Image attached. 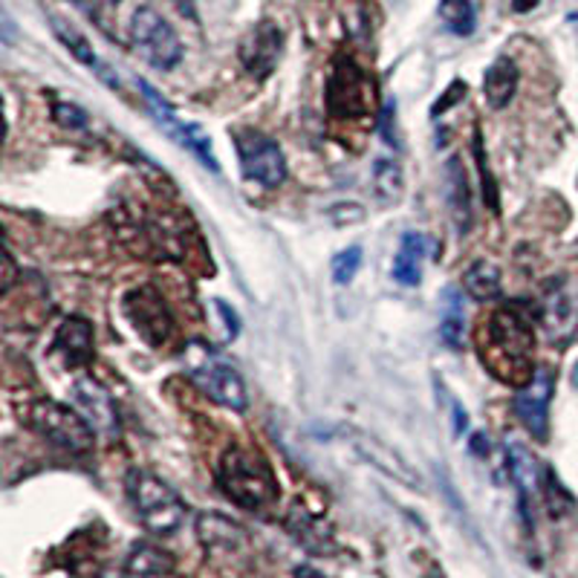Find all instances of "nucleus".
Masks as SVG:
<instances>
[{"instance_id":"5","label":"nucleus","mask_w":578,"mask_h":578,"mask_svg":"<svg viewBox=\"0 0 578 578\" xmlns=\"http://www.w3.org/2000/svg\"><path fill=\"white\" fill-rule=\"evenodd\" d=\"M130 44L153 69H174L183 62V41L153 7H139L130 18Z\"/></svg>"},{"instance_id":"16","label":"nucleus","mask_w":578,"mask_h":578,"mask_svg":"<svg viewBox=\"0 0 578 578\" xmlns=\"http://www.w3.org/2000/svg\"><path fill=\"white\" fill-rule=\"evenodd\" d=\"M55 351H62L67 365H84L93 356V324L87 319H67L55 333Z\"/></svg>"},{"instance_id":"26","label":"nucleus","mask_w":578,"mask_h":578,"mask_svg":"<svg viewBox=\"0 0 578 578\" xmlns=\"http://www.w3.org/2000/svg\"><path fill=\"white\" fill-rule=\"evenodd\" d=\"M463 287L472 292V298L478 301H486V298H495L501 292V269L489 260H474L472 267L465 269L463 275Z\"/></svg>"},{"instance_id":"36","label":"nucleus","mask_w":578,"mask_h":578,"mask_svg":"<svg viewBox=\"0 0 578 578\" xmlns=\"http://www.w3.org/2000/svg\"><path fill=\"white\" fill-rule=\"evenodd\" d=\"M469 449H472L474 457H480V460H486L489 457V437L483 431H474L472 440H469Z\"/></svg>"},{"instance_id":"25","label":"nucleus","mask_w":578,"mask_h":578,"mask_svg":"<svg viewBox=\"0 0 578 578\" xmlns=\"http://www.w3.org/2000/svg\"><path fill=\"white\" fill-rule=\"evenodd\" d=\"M440 339L451 351L463 344V298L457 289H446V296H442Z\"/></svg>"},{"instance_id":"19","label":"nucleus","mask_w":578,"mask_h":578,"mask_svg":"<svg viewBox=\"0 0 578 578\" xmlns=\"http://www.w3.org/2000/svg\"><path fill=\"white\" fill-rule=\"evenodd\" d=\"M371 185H373V194H376V200H379L382 206H396L405 194L403 165H399L396 160H388V157L376 160L373 162Z\"/></svg>"},{"instance_id":"4","label":"nucleus","mask_w":578,"mask_h":578,"mask_svg":"<svg viewBox=\"0 0 578 578\" xmlns=\"http://www.w3.org/2000/svg\"><path fill=\"white\" fill-rule=\"evenodd\" d=\"M26 422H30L41 437L58 446V449L69 451V454H87L93 449V426L78 411L67 408L53 399H39L30 405L26 411Z\"/></svg>"},{"instance_id":"39","label":"nucleus","mask_w":578,"mask_h":578,"mask_svg":"<svg viewBox=\"0 0 578 578\" xmlns=\"http://www.w3.org/2000/svg\"><path fill=\"white\" fill-rule=\"evenodd\" d=\"M296 578H328V576H324V572H319V570H312V567H298Z\"/></svg>"},{"instance_id":"31","label":"nucleus","mask_w":578,"mask_h":578,"mask_svg":"<svg viewBox=\"0 0 578 578\" xmlns=\"http://www.w3.org/2000/svg\"><path fill=\"white\" fill-rule=\"evenodd\" d=\"M474 151H478V165H480V174H483V194H486V200H489V208H492V212H497V189H495V180H492V174H489L486 162H483L480 133L474 137Z\"/></svg>"},{"instance_id":"6","label":"nucleus","mask_w":578,"mask_h":578,"mask_svg":"<svg viewBox=\"0 0 578 578\" xmlns=\"http://www.w3.org/2000/svg\"><path fill=\"white\" fill-rule=\"evenodd\" d=\"M232 142H235L237 160H240V171L249 183L278 189L287 180V160H283L281 144L269 133L255 128H237L232 133Z\"/></svg>"},{"instance_id":"14","label":"nucleus","mask_w":578,"mask_h":578,"mask_svg":"<svg viewBox=\"0 0 578 578\" xmlns=\"http://www.w3.org/2000/svg\"><path fill=\"white\" fill-rule=\"evenodd\" d=\"M73 403L82 408V417L90 422L96 431L114 437L119 434V414H116L114 396L101 388L93 376H78L73 382Z\"/></svg>"},{"instance_id":"33","label":"nucleus","mask_w":578,"mask_h":578,"mask_svg":"<svg viewBox=\"0 0 578 578\" xmlns=\"http://www.w3.org/2000/svg\"><path fill=\"white\" fill-rule=\"evenodd\" d=\"M465 90H469V87H465V82H451V87L446 93H442L440 99L434 101V110L431 114L434 116H440V114H446V110H449L451 105H454V101H460L465 96Z\"/></svg>"},{"instance_id":"38","label":"nucleus","mask_w":578,"mask_h":578,"mask_svg":"<svg viewBox=\"0 0 578 578\" xmlns=\"http://www.w3.org/2000/svg\"><path fill=\"white\" fill-rule=\"evenodd\" d=\"M538 3L540 0H512V9H515V12H529V9H535Z\"/></svg>"},{"instance_id":"13","label":"nucleus","mask_w":578,"mask_h":578,"mask_svg":"<svg viewBox=\"0 0 578 578\" xmlns=\"http://www.w3.org/2000/svg\"><path fill=\"white\" fill-rule=\"evenodd\" d=\"M283 46V32L278 30V23L260 21L258 26H251L249 35L240 44V62L255 78L272 76V69L278 67Z\"/></svg>"},{"instance_id":"35","label":"nucleus","mask_w":578,"mask_h":578,"mask_svg":"<svg viewBox=\"0 0 578 578\" xmlns=\"http://www.w3.org/2000/svg\"><path fill=\"white\" fill-rule=\"evenodd\" d=\"M449 405H451V428H454V437H463L465 428H469V414H465L463 405L457 403V399H451V396H449Z\"/></svg>"},{"instance_id":"41","label":"nucleus","mask_w":578,"mask_h":578,"mask_svg":"<svg viewBox=\"0 0 578 578\" xmlns=\"http://www.w3.org/2000/svg\"><path fill=\"white\" fill-rule=\"evenodd\" d=\"M101 3H107V7H116V3H119V0H101Z\"/></svg>"},{"instance_id":"37","label":"nucleus","mask_w":578,"mask_h":578,"mask_svg":"<svg viewBox=\"0 0 578 578\" xmlns=\"http://www.w3.org/2000/svg\"><path fill=\"white\" fill-rule=\"evenodd\" d=\"M7 269H3V292H9L12 289V281H15V260H12V255L7 251Z\"/></svg>"},{"instance_id":"3","label":"nucleus","mask_w":578,"mask_h":578,"mask_svg":"<svg viewBox=\"0 0 578 578\" xmlns=\"http://www.w3.org/2000/svg\"><path fill=\"white\" fill-rule=\"evenodd\" d=\"M128 497L144 529H151L153 535H174L183 526L185 503L180 501L174 489L165 486L151 472L133 469L128 474Z\"/></svg>"},{"instance_id":"7","label":"nucleus","mask_w":578,"mask_h":578,"mask_svg":"<svg viewBox=\"0 0 578 578\" xmlns=\"http://www.w3.org/2000/svg\"><path fill=\"white\" fill-rule=\"evenodd\" d=\"M200 351V356L191 353L189 356V376L208 399H214L223 408L232 411H246L249 396H246V385L240 379V373L235 367H228L223 358H214L212 353L203 351L200 344H194Z\"/></svg>"},{"instance_id":"2","label":"nucleus","mask_w":578,"mask_h":578,"mask_svg":"<svg viewBox=\"0 0 578 578\" xmlns=\"http://www.w3.org/2000/svg\"><path fill=\"white\" fill-rule=\"evenodd\" d=\"M217 483H221L223 495L232 497L244 510H264L278 501V483H275L267 460L258 451L240 449V446H232L223 454Z\"/></svg>"},{"instance_id":"27","label":"nucleus","mask_w":578,"mask_h":578,"mask_svg":"<svg viewBox=\"0 0 578 578\" xmlns=\"http://www.w3.org/2000/svg\"><path fill=\"white\" fill-rule=\"evenodd\" d=\"M440 21L446 30L465 39L478 26V12L472 0H440Z\"/></svg>"},{"instance_id":"23","label":"nucleus","mask_w":578,"mask_h":578,"mask_svg":"<svg viewBox=\"0 0 578 578\" xmlns=\"http://www.w3.org/2000/svg\"><path fill=\"white\" fill-rule=\"evenodd\" d=\"M197 535L212 549H235L244 544V529L223 515H200Z\"/></svg>"},{"instance_id":"8","label":"nucleus","mask_w":578,"mask_h":578,"mask_svg":"<svg viewBox=\"0 0 578 578\" xmlns=\"http://www.w3.org/2000/svg\"><path fill=\"white\" fill-rule=\"evenodd\" d=\"M139 90H142L144 101H148V110H151V116L157 119V125L165 130V137L174 139V142L180 144V148H185L189 153H194V160L203 162L208 171L221 174V162H217V157H214L212 139H208L206 130L200 128V125L180 119L174 107L168 105V101L162 99L160 93L153 90L148 82H139Z\"/></svg>"},{"instance_id":"17","label":"nucleus","mask_w":578,"mask_h":578,"mask_svg":"<svg viewBox=\"0 0 578 578\" xmlns=\"http://www.w3.org/2000/svg\"><path fill=\"white\" fill-rule=\"evenodd\" d=\"M517 78H521L517 64L506 58V55L489 64V69L483 73V96H486L489 105L495 107V110H503V107L510 105L517 90Z\"/></svg>"},{"instance_id":"24","label":"nucleus","mask_w":578,"mask_h":578,"mask_svg":"<svg viewBox=\"0 0 578 578\" xmlns=\"http://www.w3.org/2000/svg\"><path fill=\"white\" fill-rule=\"evenodd\" d=\"M174 570V561L168 553L162 549L151 547V544H137V547L130 549L128 556V572L137 578H160L168 576V572Z\"/></svg>"},{"instance_id":"40","label":"nucleus","mask_w":578,"mask_h":578,"mask_svg":"<svg viewBox=\"0 0 578 578\" xmlns=\"http://www.w3.org/2000/svg\"><path fill=\"white\" fill-rule=\"evenodd\" d=\"M572 385L578 388V362H576V367H572Z\"/></svg>"},{"instance_id":"28","label":"nucleus","mask_w":578,"mask_h":578,"mask_svg":"<svg viewBox=\"0 0 578 578\" xmlns=\"http://www.w3.org/2000/svg\"><path fill=\"white\" fill-rule=\"evenodd\" d=\"M578 324L576 307H572L570 292H564V289H556V292H549L547 301V328L553 335H570Z\"/></svg>"},{"instance_id":"10","label":"nucleus","mask_w":578,"mask_h":578,"mask_svg":"<svg viewBox=\"0 0 578 578\" xmlns=\"http://www.w3.org/2000/svg\"><path fill=\"white\" fill-rule=\"evenodd\" d=\"M125 315L133 324L139 335H142L148 344H165L171 330H174V321H171V310L162 301V296L157 289L142 287L133 289L125 296Z\"/></svg>"},{"instance_id":"9","label":"nucleus","mask_w":578,"mask_h":578,"mask_svg":"<svg viewBox=\"0 0 578 578\" xmlns=\"http://www.w3.org/2000/svg\"><path fill=\"white\" fill-rule=\"evenodd\" d=\"M373 101L371 78L356 67L351 58H339L330 73L328 84V105L335 116L353 119V116L367 114V107Z\"/></svg>"},{"instance_id":"12","label":"nucleus","mask_w":578,"mask_h":578,"mask_svg":"<svg viewBox=\"0 0 578 578\" xmlns=\"http://www.w3.org/2000/svg\"><path fill=\"white\" fill-rule=\"evenodd\" d=\"M344 440L351 442L353 449L362 454V460L373 463L376 469H379V472L388 474V478L399 480V483H405V486H411V489H422V483H419V474L414 472L411 465L405 463L403 457L396 454L390 446H385L379 437H373V434H367V431H358V428H344Z\"/></svg>"},{"instance_id":"29","label":"nucleus","mask_w":578,"mask_h":578,"mask_svg":"<svg viewBox=\"0 0 578 578\" xmlns=\"http://www.w3.org/2000/svg\"><path fill=\"white\" fill-rule=\"evenodd\" d=\"M362 269V246H347L344 251H339L330 264V275L339 287H347Z\"/></svg>"},{"instance_id":"20","label":"nucleus","mask_w":578,"mask_h":578,"mask_svg":"<svg viewBox=\"0 0 578 578\" xmlns=\"http://www.w3.org/2000/svg\"><path fill=\"white\" fill-rule=\"evenodd\" d=\"M50 26H53L55 39L62 41L64 50H69V55H73L78 64H84V67H99V55L93 50L90 39H87L69 18L55 15L53 12V15H50Z\"/></svg>"},{"instance_id":"1","label":"nucleus","mask_w":578,"mask_h":578,"mask_svg":"<svg viewBox=\"0 0 578 578\" xmlns=\"http://www.w3.org/2000/svg\"><path fill=\"white\" fill-rule=\"evenodd\" d=\"M480 339H486V347H480L483 353V365L495 373L497 379L506 385L524 388L535 376L533 353H535V335L529 321L517 310H497L489 315L483 324Z\"/></svg>"},{"instance_id":"22","label":"nucleus","mask_w":578,"mask_h":578,"mask_svg":"<svg viewBox=\"0 0 578 578\" xmlns=\"http://www.w3.org/2000/svg\"><path fill=\"white\" fill-rule=\"evenodd\" d=\"M287 524L289 529H292V535H296L307 549H312V553H328V549L333 547L328 526L321 524L319 517H312L304 506H292Z\"/></svg>"},{"instance_id":"32","label":"nucleus","mask_w":578,"mask_h":578,"mask_svg":"<svg viewBox=\"0 0 578 578\" xmlns=\"http://www.w3.org/2000/svg\"><path fill=\"white\" fill-rule=\"evenodd\" d=\"M55 119H58V125H64V128L69 130L84 128V125H87V114L78 110L76 105H55Z\"/></svg>"},{"instance_id":"11","label":"nucleus","mask_w":578,"mask_h":578,"mask_svg":"<svg viewBox=\"0 0 578 578\" xmlns=\"http://www.w3.org/2000/svg\"><path fill=\"white\" fill-rule=\"evenodd\" d=\"M549 399H553V373L535 371L533 382L515 394V417L524 422V428L533 434L535 440L549 437Z\"/></svg>"},{"instance_id":"18","label":"nucleus","mask_w":578,"mask_h":578,"mask_svg":"<svg viewBox=\"0 0 578 578\" xmlns=\"http://www.w3.org/2000/svg\"><path fill=\"white\" fill-rule=\"evenodd\" d=\"M446 200H449V212L457 223V232H469V223H472L469 183H465L463 165L454 157L446 162Z\"/></svg>"},{"instance_id":"34","label":"nucleus","mask_w":578,"mask_h":578,"mask_svg":"<svg viewBox=\"0 0 578 578\" xmlns=\"http://www.w3.org/2000/svg\"><path fill=\"white\" fill-rule=\"evenodd\" d=\"M214 310L221 312L223 333H226V339H237V333H240V319H237V312L232 310L226 301H214Z\"/></svg>"},{"instance_id":"30","label":"nucleus","mask_w":578,"mask_h":578,"mask_svg":"<svg viewBox=\"0 0 578 578\" xmlns=\"http://www.w3.org/2000/svg\"><path fill=\"white\" fill-rule=\"evenodd\" d=\"M379 128H382V139H385L390 148H396V151H403V137H399V125H396V101H388V105H385Z\"/></svg>"},{"instance_id":"15","label":"nucleus","mask_w":578,"mask_h":578,"mask_svg":"<svg viewBox=\"0 0 578 578\" xmlns=\"http://www.w3.org/2000/svg\"><path fill=\"white\" fill-rule=\"evenodd\" d=\"M428 249H431V237L422 235V232H408L399 240V249H396L394 258V278L403 287H417L422 281V267H426Z\"/></svg>"},{"instance_id":"21","label":"nucleus","mask_w":578,"mask_h":578,"mask_svg":"<svg viewBox=\"0 0 578 578\" xmlns=\"http://www.w3.org/2000/svg\"><path fill=\"white\" fill-rule=\"evenodd\" d=\"M506 463H510L512 483L521 492V503H524V512L529 506V497L538 492V465H535V457L521 446V442H512L510 454H506Z\"/></svg>"}]
</instances>
